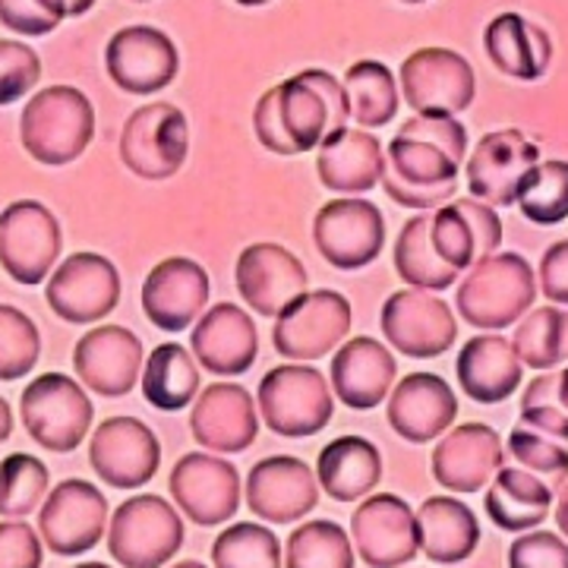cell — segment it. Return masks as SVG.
Masks as SVG:
<instances>
[{"instance_id":"6da1fadb","label":"cell","mask_w":568,"mask_h":568,"mask_svg":"<svg viewBox=\"0 0 568 568\" xmlns=\"http://www.w3.org/2000/svg\"><path fill=\"white\" fill-rule=\"evenodd\" d=\"M275 118L282 123L284 145L291 155L320 149L325 136L345 130L351 121L345 82L328 70H304L265 92Z\"/></svg>"},{"instance_id":"7a4b0ae2","label":"cell","mask_w":568,"mask_h":568,"mask_svg":"<svg viewBox=\"0 0 568 568\" xmlns=\"http://www.w3.org/2000/svg\"><path fill=\"white\" fill-rule=\"evenodd\" d=\"M95 136V108L73 85H51L32 95L20 118L22 149L39 164L61 168L80 159Z\"/></svg>"},{"instance_id":"3957f363","label":"cell","mask_w":568,"mask_h":568,"mask_svg":"<svg viewBox=\"0 0 568 568\" xmlns=\"http://www.w3.org/2000/svg\"><path fill=\"white\" fill-rule=\"evenodd\" d=\"M537 275L518 253H493L470 265L467 278L458 284V313L474 328H506L518 323L537 301Z\"/></svg>"},{"instance_id":"277c9868","label":"cell","mask_w":568,"mask_h":568,"mask_svg":"<svg viewBox=\"0 0 568 568\" xmlns=\"http://www.w3.org/2000/svg\"><path fill=\"white\" fill-rule=\"evenodd\" d=\"M256 407L272 433L284 439H304L328 426L335 414V398L316 366L284 364L263 376Z\"/></svg>"},{"instance_id":"5b68a950","label":"cell","mask_w":568,"mask_h":568,"mask_svg":"<svg viewBox=\"0 0 568 568\" xmlns=\"http://www.w3.org/2000/svg\"><path fill=\"white\" fill-rule=\"evenodd\" d=\"M183 547V521L162 496L126 499L108 528V549L123 568H162Z\"/></svg>"},{"instance_id":"8992f818","label":"cell","mask_w":568,"mask_h":568,"mask_svg":"<svg viewBox=\"0 0 568 568\" xmlns=\"http://www.w3.org/2000/svg\"><path fill=\"white\" fill-rule=\"evenodd\" d=\"M26 433L48 452H73L89 436L95 407L77 379L63 373H44L29 383L20 398Z\"/></svg>"},{"instance_id":"52a82bcc","label":"cell","mask_w":568,"mask_h":568,"mask_svg":"<svg viewBox=\"0 0 568 568\" xmlns=\"http://www.w3.org/2000/svg\"><path fill=\"white\" fill-rule=\"evenodd\" d=\"M190 126L178 104L152 102L136 108L121 130V162L142 181H168L186 162Z\"/></svg>"},{"instance_id":"ba28073f","label":"cell","mask_w":568,"mask_h":568,"mask_svg":"<svg viewBox=\"0 0 568 568\" xmlns=\"http://www.w3.org/2000/svg\"><path fill=\"white\" fill-rule=\"evenodd\" d=\"M462 164L433 142L398 133L386 149L383 190L405 209H439L455 196Z\"/></svg>"},{"instance_id":"9c48e42d","label":"cell","mask_w":568,"mask_h":568,"mask_svg":"<svg viewBox=\"0 0 568 568\" xmlns=\"http://www.w3.org/2000/svg\"><path fill=\"white\" fill-rule=\"evenodd\" d=\"M61 246V224L39 200H17L0 212V265L13 282L26 287L44 282Z\"/></svg>"},{"instance_id":"30bf717a","label":"cell","mask_w":568,"mask_h":568,"mask_svg":"<svg viewBox=\"0 0 568 568\" xmlns=\"http://www.w3.org/2000/svg\"><path fill=\"white\" fill-rule=\"evenodd\" d=\"M351 332V304L338 291H306L275 316L272 342L284 361H320Z\"/></svg>"},{"instance_id":"8fae6325","label":"cell","mask_w":568,"mask_h":568,"mask_svg":"<svg viewBox=\"0 0 568 568\" xmlns=\"http://www.w3.org/2000/svg\"><path fill=\"white\" fill-rule=\"evenodd\" d=\"M402 92L407 108L429 118H455L477 95L474 67L448 48H420L402 63Z\"/></svg>"},{"instance_id":"7c38bea8","label":"cell","mask_w":568,"mask_h":568,"mask_svg":"<svg viewBox=\"0 0 568 568\" xmlns=\"http://www.w3.org/2000/svg\"><path fill=\"white\" fill-rule=\"evenodd\" d=\"M313 241L325 263L342 272H354L379 260L386 246V219L366 200H332L316 212Z\"/></svg>"},{"instance_id":"4fadbf2b","label":"cell","mask_w":568,"mask_h":568,"mask_svg":"<svg viewBox=\"0 0 568 568\" xmlns=\"http://www.w3.org/2000/svg\"><path fill=\"white\" fill-rule=\"evenodd\" d=\"M44 297L63 323H99L121 301L118 265L102 253H73L54 268L51 282L44 284Z\"/></svg>"},{"instance_id":"5bb4252c","label":"cell","mask_w":568,"mask_h":568,"mask_svg":"<svg viewBox=\"0 0 568 568\" xmlns=\"http://www.w3.org/2000/svg\"><path fill=\"white\" fill-rule=\"evenodd\" d=\"M383 335L395 351L414 361H429L446 354L458 338V323L452 306L429 291H395L383 304Z\"/></svg>"},{"instance_id":"9a60e30c","label":"cell","mask_w":568,"mask_h":568,"mask_svg":"<svg viewBox=\"0 0 568 568\" xmlns=\"http://www.w3.org/2000/svg\"><path fill=\"white\" fill-rule=\"evenodd\" d=\"M104 528H108V499L102 489L85 480H63L41 503V540L58 556H82L99 547Z\"/></svg>"},{"instance_id":"2e32d148","label":"cell","mask_w":568,"mask_h":568,"mask_svg":"<svg viewBox=\"0 0 568 568\" xmlns=\"http://www.w3.org/2000/svg\"><path fill=\"white\" fill-rule=\"evenodd\" d=\"M171 496L190 521L215 528L241 508V474L237 467L215 455L190 452L171 470Z\"/></svg>"},{"instance_id":"e0dca14e","label":"cell","mask_w":568,"mask_h":568,"mask_svg":"<svg viewBox=\"0 0 568 568\" xmlns=\"http://www.w3.org/2000/svg\"><path fill=\"white\" fill-rule=\"evenodd\" d=\"M108 77L130 95H152L171 85L181 70L178 44L155 26H126L104 48Z\"/></svg>"},{"instance_id":"ac0fdd59","label":"cell","mask_w":568,"mask_h":568,"mask_svg":"<svg viewBox=\"0 0 568 568\" xmlns=\"http://www.w3.org/2000/svg\"><path fill=\"white\" fill-rule=\"evenodd\" d=\"M92 470L114 489L145 487L162 465L159 436L136 417L104 420L89 446Z\"/></svg>"},{"instance_id":"d6986e66","label":"cell","mask_w":568,"mask_h":568,"mask_svg":"<svg viewBox=\"0 0 568 568\" xmlns=\"http://www.w3.org/2000/svg\"><path fill=\"white\" fill-rule=\"evenodd\" d=\"M354 549L369 568H398L414 562L420 540H417V518L395 493L369 496L351 518Z\"/></svg>"},{"instance_id":"ffe728a7","label":"cell","mask_w":568,"mask_h":568,"mask_svg":"<svg viewBox=\"0 0 568 568\" xmlns=\"http://www.w3.org/2000/svg\"><path fill=\"white\" fill-rule=\"evenodd\" d=\"M320 503L316 470L291 455H272L256 462L246 477V506L256 518L272 525L301 521Z\"/></svg>"},{"instance_id":"44dd1931","label":"cell","mask_w":568,"mask_h":568,"mask_svg":"<svg viewBox=\"0 0 568 568\" xmlns=\"http://www.w3.org/2000/svg\"><path fill=\"white\" fill-rule=\"evenodd\" d=\"M429 241L439 260L465 272L493 256L503 244V222L496 209L474 196L452 200L429 215Z\"/></svg>"},{"instance_id":"7402d4cb","label":"cell","mask_w":568,"mask_h":568,"mask_svg":"<svg viewBox=\"0 0 568 568\" xmlns=\"http://www.w3.org/2000/svg\"><path fill=\"white\" fill-rule=\"evenodd\" d=\"M540 162V149L521 130H496L477 142L467 159V186L470 196L487 205H511L518 200V186L534 164Z\"/></svg>"},{"instance_id":"603a6c76","label":"cell","mask_w":568,"mask_h":568,"mask_svg":"<svg viewBox=\"0 0 568 568\" xmlns=\"http://www.w3.org/2000/svg\"><path fill=\"white\" fill-rule=\"evenodd\" d=\"M209 275L186 256H171L155 265L142 282V313L162 332H183L196 323L209 304Z\"/></svg>"},{"instance_id":"cb8c5ba5","label":"cell","mask_w":568,"mask_h":568,"mask_svg":"<svg viewBox=\"0 0 568 568\" xmlns=\"http://www.w3.org/2000/svg\"><path fill=\"white\" fill-rule=\"evenodd\" d=\"M142 342L123 325H99L73 347V366L82 386L102 398L130 395L142 373Z\"/></svg>"},{"instance_id":"d4e9b609","label":"cell","mask_w":568,"mask_h":568,"mask_svg":"<svg viewBox=\"0 0 568 568\" xmlns=\"http://www.w3.org/2000/svg\"><path fill=\"white\" fill-rule=\"evenodd\" d=\"M190 429L203 448L237 455L260 436V407L253 405V395L244 386L212 383L193 402Z\"/></svg>"},{"instance_id":"484cf974","label":"cell","mask_w":568,"mask_h":568,"mask_svg":"<svg viewBox=\"0 0 568 568\" xmlns=\"http://www.w3.org/2000/svg\"><path fill=\"white\" fill-rule=\"evenodd\" d=\"M234 282L250 310L260 316H278L282 310L306 294L304 263L278 244L246 246L234 268Z\"/></svg>"},{"instance_id":"4316f807","label":"cell","mask_w":568,"mask_h":568,"mask_svg":"<svg viewBox=\"0 0 568 568\" xmlns=\"http://www.w3.org/2000/svg\"><path fill=\"white\" fill-rule=\"evenodd\" d=\"M503 436L487 424H462L433 448V477L452 493H480L503 467Z\"/></svg>"},{"instance_id":"83f0119b","label":"cell","mask_w":568,"mask_h":568,"mask_svg":"<svg viewBox=\"0 0 568 568\" xmlns=\"http://www.w3.org/2000/svg\"><path fill=\"white\" fill-rule=\"evenodd\" d=\"M190 347L209 373L241 376L260 354V335L246 310L234 304H215L193 325Z\"/></svg>"},{"instance_id":"f1b7e54d","label":"cell","mask_w":568,"mask_h":568,"mask_svg":"<svg viewBox=\"0 0 568 568\" xmlns=\"http://www.w3.org/2000/svg\"><path fill=\"white\" fill-rule=\"evenodd\" d=\"M455 417H458V398L443 376L410 373L392 388L388 424L414 446H424L429 439L443 436L455 424Z\"/></svg>"},{"instance_id":"f546056e","label":"cell","mask_w":568,"mask_h":568,"mask_svg":"<svg viewBox=\"0 0 568 568\" xmlns=\"http://www.w3.org/2000/svg\"><path fill=\"white\" fill-rule=\"evenodd\" d=\"M508 452L525 470L544 477L549 489L568 477V414L559 405H521V417L508 436Z\"/></svg>"},{"instance_id":"4dcf8cb0","label":"cell","mask_w":568,"mask_h":568,"mask_svg":"<svg viewBox=\"0 0 568 568\" xmlns=\"http://www.w3.org/2000/svg\"><path fill=\"white\" fill-rule=\"evenodd\" d=\"M398 364L376 338H351L332 361V392L354 410H373L395 386Z\"/></svg>"},{"instance_id":"1f68e13d","label":"cell","mask_w":568,"mask_h":568,"mask_svg":"<svg viewBox=\"0 0 568 568\" xmlns=\"http://www.w3.org/2000/svg\"><path fill=\"white\" fill-rule=\"evenodd\" d=\"M316 171L325 190L357 196L373 186H379L383 171H386V149L373 133L361 130H338L332 136H325L320 145V159Z\"/></svg>"},{"instance_id":"d6a6232c","label":"cell","mask_w":568,"mask_h":568,"mask_svg":"<svg viewBox=\"0 0 568 568\" xmlns=\"http://www.w3.org/2000/svg\"><path fill=\"white\" fill-rule=\"evenodd\" d=\"M458 386L467 398L480 405H499L515 388L521 386L525 364L518 361L515 347L503 335H477L458 354Z\"/></svg>"},{"instance_id":"836d02e7","label":"cell","mask_w":568,"mask_h":568,"mask_svg":"<svg viewBox=\"0 0 568 568\" xmlns=\"http://www.w3.org/2000/svg\"><path fill=\"white\" fill-rule=\"evenodd\" d=\"M414 518H417V540L429 562L439 566L465 562L480 544L477 515L452 496H429Z\"/></svg>"},{"instance_id":"e575fe53","label":"cell","mask_w":568,"mask_h":568,"mask_svg":"<svg viewBox=\"0 0 568 568\" xmlns=\"http://www.w3.org/2000/svg\"><path fill=\"white\" fill-rule=\"evenodd\" d=\"M484 48L499 73L525 82L540 80L552 58V41L547 32L537 22L525 20L521 13H503L489 22Z\"/></svg>"},{"instance_id":"d590c367","label":"cell","mask_w":568,"mask_h":568,"mask_svg":"<svg viewBox=\"0 0 568 568\" xmlns=\"http://www.w3.org/2000/svg\"><path fill=\"white\" fill-rule=\"evenodd\" d=\"M316 480L338 503L364 499L383 480V455L364 436H338L320 452Z\"/></svg>"},{"instance_id":"8d00e7d4","label":"cell","mask_w":568,"mask_h":568,"mask_svg":"<svg viewBox=\"0 0 568 568\" xmlns=\"http://www.w3.org/2000/svg\"><path fill=\"white\" fill-rule=\"evenodd\" d=\"M487 515L496 528L508 534H525L544 525L552 508V489L525 467H499L496 480L487 489Z\"/></svg>"},{"instance_id":"74e56055","label":"cell","mask_w":568,"mask_h":568,"mask_svg":"<svg viewBox=\"0 0 568 568\" xmlns=\"http://www.w3.org/2000/svg\"><path fill=\"white\" fill-rule=\"evenodd\" d=\"M142 395L155 410H183L200 395V366L174 342L159 345L142 364Z\"/></svg>"},{"instance_id":"f35d334b","label":"cell","mask_w":568,"mask_h":568,"mask_svg":"<svg viewBox=\"0 0 568 568\" xmlns=\"http://www.w3.org/2000/svg\"><path fill=\"white\" fill-rule=\"evenodd\" d=\"M395 268L405 278V284L417 291H446L458 282V268L439 260V253L433 250L429 241V215H414L405 222L398 241H395Z\"/></svg>"},{"instance_id":"ab89813d","label":"cell","mask_w":568,"mask_h":568,"mask_svg":"<svg viewBox=\"0 0 568 568\" xmlns=\"http://www.w3.org/2000/svg\"><path fill=\"white\" fill-rule=\"evenodd\" d=\"M351 118L361 126H386L398 114V82L386 63L357 61L345 73Z\"/></svg>"},{"instance_id":"60d3db41","label":"cell","mask_w":568,"mask_h":568,"mask_svg":"<svg viewBox=\"0 0 568 568\" xmlns=\"http://www.w3.org/2000/svg\"><path fill=\"white\" fill-rule=\"evenodd\" d=\"M511 347L518 361L534 369H549L568 361V310H528V320L518 325Z\"/></svg>"},{"instance_id":"b9f144b4","label":"cell","mask_w":568,"mask_h":568,"mask_svg":"<svg viewBox=\"0 0 568 568\" xmlns=\"http://www.w3.org/2000/svg\"><path fill=\"white\" fill-rule=\"evenodd\" d=\"M284 568H354V544L335 521H306L287 537Z\"/></svg>"},{"instance_id":"7bdbcfd3","label":"cell","mask_w":568,"mask_h":568,"mask_svg":"<svg viewBox=\"0 0 568 568\" xmlns=\"http://www.w3.org/2000/svg\"><path fill=\"white\" fill-rule=\"evenodd\" d=\"M521 215L534 224H559L568 219V162H537L518 186Z\"/></svg>"},{"instance_id":"ee69618b","label":"cell","mask_w":568,"mask_h":568,"mask_svg":"<svg viewBox=\"0 0 568 568\" xmlns=\"http://www.w3.org/2000/svg\"><path fill=\"white\" fill-rule=\"evenodd\" d=\"M212 562L215 568H282V547L268 528L241 521L215 537Z\"/></svg>"},{"instance_id":"f6af8a7d","label":"cell","mask_w":568,"mask_h":568,"mask_svg":"<svg viewBox=\"0 0 568 568\" xmlns=\"http://www.w3.org/2000/svg\"><path fill=\"white\" fill-rule=\"evenodd\" d=\"M48 496V467L39 458L13 452L0 462V515L26 518Z\"/></svg>"},{"instance_id":"bcb514c9","label":"cell","mask_w":568,"mask_h":568,"mask_svg":"<svg viewBox=\"0 0 568 568\" xmlns=\"http://www.w3.org/2000/svg\"><path fill=\"white\" fill-rule=\"evenodd\" d=\"M39 325L17 306L0 304V383H17L39 364Z\"/></svg>"},{"instance_id":"7dc6e473","label":"cell","mask_w":568,"mask_h":568,"mask_svg":"<svg viewBox=\"0 0 568 568\" xmlns=\"http://www.w3.org/2000/svg\"><path fill=\"white\" fill-rule=\"evenodd\" d=\"M39 54L17 39H0V108L26 99V92L39 82Z\"/></svg>"},{"instance_id":"c3c4849f","label":"cell","mask_w":568,"mask_h":568,"mask_svg":"<svg viewBox=\"0 0 568 568\" xmlns=\"http://www.w3.org/2000/svg\"><path fill=\"white\" fill-rule=\"evenodd\" d=\"M63 17V0H0V22L20 36H48Z\"/></svg>"},{"instance_id":"681fc988","label":"cell","mask_w":568,"mask_h":568,"mask_svg":"<svg viewBox=\"0 0 568 568\" xmlns=\"http://www.w3.org/2000/svg\"><path fill=\"white\" fill-rule=\"evenodd\" d=\"M508 568H568V544L552 530H525L508 549Z\"/></svg>"},{"instance_id":"f907efd6","label":"cell","mask_w":568,"mask_h":568,"mask_svg":"<svg viewBox=\"0 0 568 568\" xmlns=\"http://www.w3.org/2000/svg\"><path fill=\"white\" fill-rule=\"evenodd\" d=\"M405 136H417V140L433 142L436 149H443L448 159L462 164L467 152V130L455 118H429V114H414L410 121L402 126Z\"/></svg>"},{"instance_id":"816d5d0a","label":"cell","mask_w":568,"mask_h":568,"mask_svg":"<svg viewBox=\"0 0 568 568\" xmlns=\"http://www.w3.org/2000/svg\"><path fill=\"white\" fill-rule=\"evenodd\" d=\"M41 540L26 521H0V568H41Z\"/></svg>"},{"instance_id":"f5cc1de1","label":"cell","mask_w":568,"mask_h":568,"mask_svg":"<svg viewBox=\"0 0 568 568\" xmlns=\"http://www.w3.org/2000/svg\"><path fill=\"white\" fill-rule=\"evenodd\" d=\"M540 291L552 304L568 306V241L552 244L540 260Z\"/></svg>"},{"instance_id":"db71d44e","label":"cell","mask_w":568,"mask_h":568,"mask_svg":"<svg viewBox=\"0 0 568 568\" xmlns=\"http://www.w3.org/2000/svg\"><path fill=\"white\" fill-rule=\"evenodd\" d=\"M556 525L562 530V537H568V484H562L559 503H556Z\"/></svg>"},{"instance_id":"11a10c76","label":"cell","mask_w":568,"mask_h":568,"mask_svg":"<svg viewBox=\"0 0 568 568\" xmlns=\"http://www.w3.org/2000/svg\"><path fill=\"white\" fill-rule=\"evenodd\" d=\"M10 433H13V410H10V405L0 398V443H7Z\"/></svg>"},{"instance_id":"9f6ffc18","label":"cell","mask_w":568,"mask_h":568,"mask_svg":"<svg viewBox=\"0 0 568 568\" xmlns=\"http://www.w3.org/2000/svg\"><path fill=\"white\" fill-rule=\"evenodd\" d=\"M95 3H99V0H63V13H67V17H82V13H89Z\"/></svg>"},{"instance_id":"6f0895ef","label":"cell","mask_w":568,"mask_h":568,"mask_svg":"<svg viewBox=\"0 0 568 568\" xmlns=\"http://www.w3.org/2000/svg\"><path fill=\"white\" fill-rule=\"evenodd\" d=\"M556 376H559V383H556V395H559V407H562V410H566V414H568V366H566V369H559Z\"/></svg>"},{"instance_id":"680465c9","label":"cell","mask_w":568,"mask_h":568,"mask_svg":"<svg viewBox=\"0 0 568 568\" xmlns=\"http://www.w3.org/2000/svg\"><path fill=\"white\" fill-rule=\"evenodd\" d=\"M241 7H263V3H268V0H237Z\"/></svg>"},{"instance_id":"91938a15","label":"cell","mask_w":568,"mask_h":568,"mask_svg":"<svg viewBox=\"0 0 568 568\" xmlns=\"http://www.w3.org/2000/svg\"><path fill=\"white\" fill-rule=\"evenodd\" d=\"M171 568H205L203 562H178V566H171Z\"/></svg>"},{"instance_id":"94428289","label":"cell","mask_w":568,"mask_h":568,"mask_svg":"<svg viewBox=\"0 0 568 568\" xmlns=\"http://www.w3.org/2000/svg\"><path fill=\"white\" fill-rule=\"evenodd\" d=\"M73 568H111V566H102V562H80V566Z\"/></svg>"},{"instance_id":"6125c7cd","label":"cell","mask_w":568,"mask_h":568,"mask_svg":"<svg viewBox=\"0 0 568 568\" xmlns=\"http://www.w3.org/2000/svg\"><path fill=\"white\" fill-rule=\"evenodd\" d=\"M405 3H426V0H405Z\"/></svg>"},{"instance_id":"be15d7a7","label":"cell","mask_w":568,"mask_h":568,"mask_svg":"<svg viewBox=\"0 0 568 568\" xmlns=\"http://www.w3.org/2000/svg\"><path fill=\"white\" fill-rule=\"evenodd\" d=\"M140 3H145V0H140Z\"/></svg>"}]
</instances>
